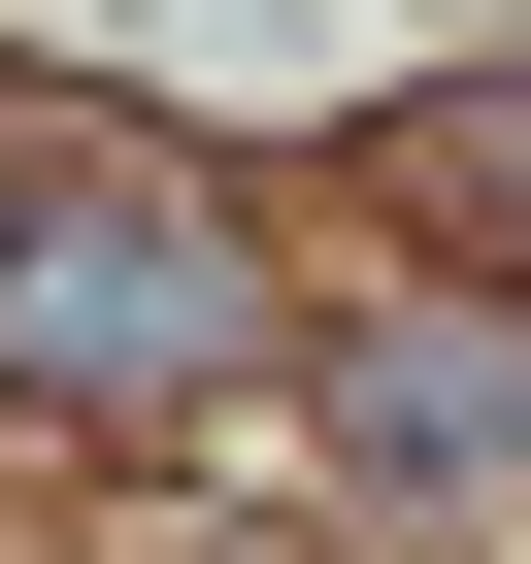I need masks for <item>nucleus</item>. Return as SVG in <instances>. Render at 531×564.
<instances>
[{
  "mask_svg": "<svg viewBox=\"0 0 531 564\" xmlns=\"http://www.w3.org/2000/svg\"><path fill=\"white\" fill-rule=\"evenodd\" d=\"M0 366H34V399H232V366H266V232L166 199V166L0 199Z\"/></svg>",
  "mask_w": 531,
  "mask_h": 564,
  "instance_id": "obj_1",
  "label": "nucleus"
},
{
  "mask_svg": "<svg viewBox=\"0 0 531 564\" xmlns=\"http://www.w3.org/2000/svg\"><path fill=\"white\" fill-rule=\"evenodd\" d=\"M333 432H366L399 498H465V465H531V366H498V333H366V399H333Z\"/></svg>",
  "mask_w": 531,
  "mask_h": 564,
  "instance_id": "obj_2",
  "label": "nucleus"
},
{
  "mask_svg": "<svg viewBox=\"0 0 531 564\" xmlns=\"http://www.w3.org/2000/svg\"><path fill=\"white\" fill-rule=\"evenodd\" d=\"M432 199H465V232H531V67H498V100L432 133Z\"/></svg>",
  "mask_w": 531,
  "mask_h": 564,
  "instance_id": "obj_3",
  "label": "nucleus"
}]
</instances>
